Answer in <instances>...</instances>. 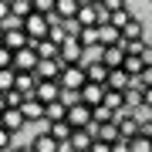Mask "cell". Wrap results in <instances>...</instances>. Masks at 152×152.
I'll list each match as a JSON object with an SVG mask.
<instances>
[{
    "label": "cell",
    "mask_w": 152,
    "mask_h": 152,
    "mask_svg": "<svg viewBox=\"0 0 152 152\" xmlns=\"http://www.w3.org/2000/svg\"><path fill=\"white\" fill-rule=\"evenodd\" d=\"M105 10H108V14H115V10H125V0H105Z\"/></svg>",
    "instance_id": "36"
},
{
    "label": "cell",
    "mask_w": 152,
    "mask_h": 152,
    "mask_svg": "<svg viewBox=\"0 0 152 152\" xmlns=\"http://www.w3.org/2000/svg\"><path fill=\"white\" fill-rule=\"evenodd\" d=\"M135 41H145V24L139 17L132 24H125V31H122V44H135Z\"/></svg>",
    "instance_id": "17"
},
{
    "label": "cell",
    "mask_w": 152,
    "mask_h": 152,
    "mask_svg": "<svg viewBox=\"0 0 152 152\" xmlns=\"http://www.w3.org/2000/svg\"><path fill=\"white\" fill-rule=\"evenodd\" d=\"M34 10L37 14H54L58 10V0H34Z\"/></svg>",
    "instance_id": "33"
},
{
    "label": "cell",
    "mask_w": 152,
    "mask_h": 152,
    "mask_svg": "<svg viewBox=\"0 0 152 152\" xmlns=\"http://www.w3.org/2000/svg\"><path fill=\"white\" fill-rule=\"evenodd\" d=\"M132 20H135V14H132L129 7H125V10H115V14H112V24H115V27H122V31H125V24H132Z\"/></svg>",
    "instance_id": "30"
},
{
    "label": "cell",
    "mask_w": 152,
    "mask_h": 152,
    "mask_svg": "<svg viewBox=\"0 0 152 152\" xmlns=\"http://www.w3.org/2000/svg\"><path fill=\"white\" fill-rule=\"evenodd\" d=\"M10 17V0H0V24Z\"/></svg>",
    "instance_id": "40"
},
{
    "label": "cell",
    "mask_w": 152,
    "mask_h": 152,
    "mask_svg": "<svg viewBox=\"0 0 152 152\" xmlns=\"http://www.w3.org/2000/svg\"><path fill=\"white\" fill-rule=\"evenodd\" d=\"M37 85H41L37 71H17V91H20V95H34Z\"/></svg>",
    "instance_id": "15"
},
{
    "label": "cell",
    "mask_w": 152,
    "mask_h": 152,
    "mask_svg": "<svg viewBox=\"0 0 152 152\" xmlns=\"http://www.w3.org/2000/svg\"><path fill=\"white\" fill-rule=\"evenodd\" d=\"M91 145H95V125H88V129H75V135L64 145V152H88Z\"/></svg>",
    "instance_id": "5"
},
{
    "label": "cell",
    "mask_w": 152,
    "mask_h": 152,
    "mask_svg": "<svg viewBox=\"0 0 152 152\" xmlns=\"http://www.w3.org/2000/svg\"><path fill=\"white\" fill-rule=\"evenodd\" d=\"M98 58H102L108 68H125L129 48H125V44H108V48H105V44H102V54H98Z\"/></svg>",
    "instance_id": "7"
},
{
    "label": "cell",
    "mask_w": 152,
    "mask_h": 152,
    "mask_svg": "<svg viewBox=\"0 0 152 152\" xmlns=\"http://www.w3.org/2000/svg\"><path fill=\"white\" fill-rule=\"evenodd\" d=\"M129 142H132V152H152V139H145V135H135Z\"/></svg>",
    "instance_id": "31"
},
{
    "label": "cell",
    "mask_w": 152,
    "mask_h": 152,
    "mask_svg": "<svg viewBox=\"0 0 152 152\" xmlns=\"http://www.w3.org/2000/svg\"><path fill=\"white\" fill-rule=\"evenodd\" d=\"M85 85H88L85 64H64V71H61V88L64 91H81Z\"/></svg>",
    "instance_id": "2"
},
{
    "label": "cell",
    "mask_w": 152,
    "mask_h": 152,
    "mask_svg": "<svg viewBox=\"0 0 152 152\" xmlns=\"http://www.w3.org/2000/svg\"><path fill=\"white\" fill-rule=\"evenodd\" d=\"M24 98H27V95H20L17 88H14V91H7V108H20V105H24Z\"/></svg>",
    "instance_id": "35"
},
{
    "label": "cell",
    "mask_w": 152,
    "mask_h": 152,
    "mask_svg": "<svg viewBox=\"0 0 152 152\" xmlns=\"http://www.w3.org/2000/svg\"><path fill=\"white\" fill-rule=\"evenodd\" d=\"M7 112V95H0V115Z\"/></svg>",
    "instance_id": "43"
},
{
    "label": "cell",
    "mask_w": 152,
    "mask_h": 152,
    "mask_svg": "<svg viewBox=\"0 0 152 152\" xmlns=\"http://www.w3.org/2000/svg\"><path fill=\"white\" fill-rule=\"evenodd\" d=\"M105 122H118V112L108 105H95V125H105Z\"/></svg>",
    "instance_id": "28"
},
{
    "label": "cell",
    "mask_w": 152,
    "mask_h": 152,
    "mask_svg": "<svg viewBox=\"0 0 152 152\" xmlns=\"http://www.w3.org/2000/svg\"><path fill=\"white\" fill-rule=\"evenodd\" d=\"M78 41H81L88 51H91V48H102V31H98V27H85L81 34H78Z\"/></svg>",
    "instance_id": "26"
},
{
    "label": "cell",
    "mask_w": 152,
    "mask_h": 152,
    "mask_svg": "<svg viewBox=\"0 0 152 152\" xmlns=\"http://www.w3.org/2000/svg\"><path fill=\"white\" fill-rule=\"evenodd\" d=\"M78 10H81V4H78V0H58V17L61 20H71V17H78Z\"/></svg>",
    "instance_id": "24"
},
{
    "label": "cell",
    "mask_w": 152,
    "mask_h": 152,
    "mask_svg": "<svg viewBox=\"0 0 152 152\" xmlns=\"http://www.w3.org/2000/svg\"><path fill=\"white\" fill-rule=\"evenodd\" d=\"M4 44H7L10 51H20V48H27V44H34V41L27 37L24 27H10V31H4Z\"/></svg>",
    "instance_id": "14"
},
{
    "label": "cell",
    "mask_w": 152,
    "mask_h": 152,
    "mask_svg": "<svg viewBox=\"0 0 152 152\" xmlns=\"http://www.w3.org/2000/svg\"><path fill=\"white\" fill-rule=\"evenodd\" d=\"M85 4H105V0H85Z\"/></svg>",
    "instance_id": "44"
},
{
    "label": "cell",
    "mask_w": 152,
    "mask_h": 152,
    "mask_svg": "<svg viewBox=\"0 0 152 152\" xmlns=\"http://www.w3.org/2000/svg\"><path fill=\"white\" fill-rule=\"evenodd\" d=\"M10 152H34V149H31V145H14Z\"/></svg>",
    "instance_id": "42"
},
{
    "label": "cell",
    "mask_w": 152,
    "mask_h": 152,
    "mask_svg": "<svg viewBox=\"0 0 152 152\" xmlns=\"http://www.w3.org/2000/svg\"><path fill=\"white\" fill-rule=\"evenodd\" d=\"M34 95H37L41 102H48V105H51V102H58V98L64 95V88H61V81H41Z\"/></svg>",
    "instance_id": "16"
},
{
    "label": "cell",
    "mask_w": 152,
    "mask_h": 152,
    "mask_svg": "<svg viewBox=\"0 0 152 152\" xmlns=\"http://www.w3.org/2000/svg\"><path fill=\"white\" fill-rule=\"evenodd\" d=\"M24 31H27V37L34 44L44 41V37H51V14H37V10H34L27 20H24Z\"/></svg>",
    "instance_id": "1"
},
{
    "label": "cell",
    "mask_w": 152,
    "mask_h": 152,
    "mask_svg": "<svg viewBox=\"0 0 152 152\" xmlns=\"http://www.w3.org/2000/svg\"><path fill=\"white\" fill-rule=\"evenodd\" d=\"M14 54L17 51H10L7 44H0V68H14Z\"/></svg>",
    "instance_id": "34"
},
{
    "label": "cell",
    "mask_w": 152,
    "mask_h": 152,
    "mask_svg": "<svg viewBox=\"0 0 152 152\" xmlns=\"http://www.w3.org/2000/svg\"><path fill=\"white\" fill-rule=\"evenodd\" d=\"M142 108H152V88H142Z\"/></svg>",
    "instance_id": "41"
},
{
    "label": "cell",
    "mask_w": 152,
    "mask_h": 152,
    "mask_svg": "<svg viewBox=\"0 0 152 152\" xmlns=\"http://www.w3.org/2000/svg\"><path fill=\"white\" fill-rule=\"evenodd\" d=\"M48 132H51V135L61 142V145H68V142H71V135H75L71 122H48Z\"/></svg>",
    "instance_id": "19"
},
{
    "label": "cell",
    "mask_w": 152,
    "mask_h": 152,
    "mask_svg": "<svg viewBox=\"0 0 152 152\" xmlns=\"http://www.w3.org/2000/svg\"><path fill=\"white\" fill-rule=\"evenodd\" d=\"M61 61L64 64H88V48L78 37H68L61 44Z\"/></svg>",
    "instance_id": "3"
},
{
    "label": "cell",
    "mask_w": 152,
    "mask_h": 152,
    "mask_svg": "<svg viewBox=\"0 0 152 152\" xmlns=\"http://www.w3.org/2000/svg\"><path fill=\"white\" fill-rule=\"evenodd\" d=\"M125 48H129V54H139L145 68H152V41H135V44H125Z\"/></svg>",
    "instance_id": "20"
},
{
    "label": "cell",
    "mask_w": 152,
    "mask_h": 152,
    "mask_svg": "<svg viewBox=\"0 0 152 152\" xmlns=\"http://www.w3.org/2000/svg\"><path fill=\"white\" fill-rule=\"evenodd\" d=\"M105 88H108V91H129V88H132V75H129L125 68H112Z\"/></svg>",
    "instance_id": "12"
},
{
    "label": "cell",
    "mask_w": 152,
    "mask_h": 152,
    "mask_svg": "<svg viewBox=\"0 0 152 152\" xmlns=\"http://www.w3.org/2000/svg\"><path fill=\"white\" fill-rule=\"evenodd\" d=\"M112 152H132V142H129V139H118V142L112 145Z\"/></svg>",
    "instance_id": "39"
},
{
    "label": "cell",
    "mask_w": 152,
    "mask_h": 152,
    "mask_svg": "<svg viewBox=\"0 0 152 152\" xmlns=\"http://www.w3.org/2000/svg\"><path fill=\"white\" fill-rule=\"evenodd\" d=\"M95 125V122H91ZM95 139H105V142H118L122 139V132H118V122H105V125H95Z\"/></svg>",
    "instance_id": "18"
},
{
    "label": "cell",
    "mask_w": 152,
    "mask_h": 152,
    "mask_svg": "<svg viewBox=\"0 0 152 152\" xmlns=\"http://www.w3.org/2000/svg\"><path fill=\"white\" fill-rule=\"evenodd\" d=\"M31 149H34V152H64V145H61V142L51 135L48 129H44V132H34V135H31Z\"/></svg>",
    "instance_id": "8"
},
{
    "label": "cell",
    "mask_w": 152,
    "mask_h": 152,
    "mask_svg": "<svg viewBox=\"0 0 152 152\" xmlns=\"http://www.w3.org/2000/svg\"><path fill=\"white\" fill-rule=\"evenodd\" d=\"M98 31H102V44H105V48H108V44H122V27H115L112 20L102 24Z\"/></svg>",
    "instance_id": "23"
},
{
    "label": "cell",
    "mask_w": 152,
    "mask_h": 152,
    "mask_svg": "<svg viewBox=\"0 0 152 152\" xmlns=\"http://www.w3.org/2000/svg\"><path fill=\"white\" fill-rule=\"evenodd\" d=\"M105 95H108V88H105V85H98V81H88V85L81 88V102H85V105H91V108L105 102Z\"/></svg>",
    "instance_id": "13"
},
{
    "label": "cell",
    "mask_w": 152,
    "mask_h": 152,
    "mask_svg": "<svg viewBox=\"0 0 152 152\" xmlns=\"http://www.w3.org/2000/svg\"><path fill=\"white\" fill-rule=\"evenodd\" d=\"M34 48H37V54H41V61H44V58H61V44H58V41H51V37H44V41H37V44H34Z\"/></svg>",
    "instance_id": "22"
},
{
    "label": "cell",
    "mask_w": 152,
    "mask_h": 152,
    "mask_svg": "<svg viewBox=\"0 0 152 152\" xmlns=\"http://www.w3.org/2000/svg\"><path fill=\"white\" fill-rule=\"evenodd\" d=\"M139 135L152 139V118H142V125H139Z\"/></svg>",
    "instance_id": "38"
},
{
    "label": "cell",
    "mask_w": 152,
    "mask_h": 152,
    "mask_svg": "<svg viewBox=\"0 0 152 152\" xmlns=\"http://www.w3.org/2000/svg\"><path fill=\"white\" fill-rule=\"evenodd\" d=\"M20 112L27 115V122H48V102H41L37 95H27L24 98V105H20Z\"/></svg>",
    "instance_id": "4"
},
{
    "label": "cell",
    "mask_w": 152,
    "mask_h": 152,
    "mask_svg": "<svg viewBox=\"0 0 152 152\" xmlns=\"http://www.w3.org/2000/svg\"><path fill=\"white\" fill-rule=\"evenodd\" d=\"M68 112H71V105L64 98H58V102L48 105V122H68Z\"/></svg>",
    "instance_id": "21"
},
{
    "label": "cell",
    "mask_w": 152,
    "mask_h": 152,
    "mask_svg": "<svg viewBox=\"0 0 152 152\" xmlns=\"http://www.w3.org/2000/svg\"><path fill=\"white\" fill-rule=\"evenodd\" d=\"M10 14L20 17V20H27L34 14V0H10Z\"/></svg>",
    "instance_id": "27"
},
{
    "label": "cell",
    "mask_w": 152,
    "mask_h": 152,
    "mask_svg": "<svg viewBox=\"0 0 152 152\" xmlns=\"http://www.w3.org/2000/svg\"><path fill=\"white\" fill-rule=\"evenodd\" d=\"M10 149H14V132L0 125V152H10Z\"/></svg>",
    "instance_id": "32"
},
{
    "label": "cell",
    "mask_w": 152,
    "mask_h": 152,
    "mask_svg": "<svg viewBox=\"0 0 152 152\" xmlns=\"http://www.w3.org/2000/svg\"><path fill=\"white\" fill-rule=\"evenodd\" d=\"M37 64H41V54H37L34 44H27V48H20L14 54V68L17 71H37Z\"/></svg>",
    "instance_id": "6"
},
{
    "label": "cell",
    "mask_w": 152,
    "mask_h": 152,
    "mask_svg": "<svg viewBox=\"0 0 152 152\" xmlns=\"http://www.w3.org/2000/svg\"><path fill=\"white\" fill-rule=\"evenodd\" d=\"M125 71H129L132 78H139L142 71H145V64H142V58H139V54H129V58H125Z\"/></svg>",
    "instance_id": "29"
},
{
    "label": "cell",
    "mask_w": 152,
    "mask_h": 152,
    "mask_svg": "<svg viewBox=\"0 0 152 152\" xmlns=\"http://www.w3.org/2000/svg\"><path fill=\"white\" fill-rule=\"evenodd\" d=\"M85 71H88V81H98V85H105V81H108V75H112V68L105 64L102 58H88Z\"/></svg>",
    "instance_id": "11"
},
{
    "label": "cell",
    "mask_w": 152,
    "mask_h": 152,
    "mask_svg": "<svg viewBox=\"0 0 152 152\" xmlns=\"http://www.w3.org/2000/svg\"><path fill=\"white\" fill-rule=\"evenodd\" d=\"M139 125H142L139 112H122V115H118V132H122V139H135V135H139Z\"/></svg>",
    "instance_id": "10"
},
{
    "label": "cell",
    "mask_w": 152,
    "mask_h": 152,
    "mask_svg": "<svg viewBox=\"0 0 152 152\" xmlns=\"http://www.w3.org/2000/svg\"><path fill=\"white\" fill-rule=\"evenodd\" d=\"M0 125H4V129H10L14 135H17V132H24L31 122H27V115H24L20 108H7L4 115H0Z\"/></svg>",
    "instance_id": "9"
},
{
    "label": "cell",
    "mask_w": 152,
    "mask_h": 152,
    "mask_svg": "<svg viewBox=\"0 0 152 152\" xmlns=\"http://www.w3.org/2000/svg\"><path fill=\"white\" fill-rule=\"evenodd\" d=\"M17 88V68H0V95Z\"/></svg>",
    "instance_id": "25"
},
{
    "label": "cell",
    "mask_w": 152,
    "mask_h": 152,
    "mask_svg": "<svg viewBox=\"0 0 152 152\" xmlns=\"http://www.w3.org/2000/svg\"><path fill=\"white\" fill-rule=\"evenodd\" d=\"M0 44H4V27H0Z\"/></svg>",
    "instance_id": "45"
},
{
    "label": "cell",
    "mask_w": 152,
    "mask_h": 152,
    "mask_svg": "<svg viewBox=\"0 0 152 152\" xmlns=\"http://www.w3.org/2000/svg\"><path fill=\"white\" fill-rule=\"evenodd\" d=\"M88 152H112V142H105V139H95V145L88 149Z\"/></svg>",
    "instance_id": "37"
}]
</instances>
